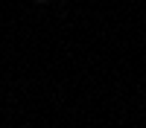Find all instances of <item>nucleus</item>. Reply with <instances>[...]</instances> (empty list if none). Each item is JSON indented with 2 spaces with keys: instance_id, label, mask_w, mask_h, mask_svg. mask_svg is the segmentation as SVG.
<instances>
[{
  "instance_id": "1",
  "label": "nucleus",
  "mask_w": 146,
  "mask_h": 128,
  "mask_svg": "<svg viewBox=\"0 0 146 128\" xmlns=\"http://www.w3.org/2000/svg\"><path fill=\"white\" fill-rule=\"evenodd\" d=\"M38 3H47V0H38Z\"/></svg>"
}]
</instances>
